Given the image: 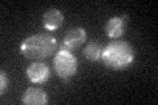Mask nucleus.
Wrapping results in <instances>:
<instances>
[{
    "instance_id": "nucleus-1",
    "label": "nucleus",
    "mask_w": 158,
    "mask_h": 105,
    "mask_svg": "<svg viewBox=\"0 0 158 105\" xmlns=\"http://www.w3.org/2000/svg\"><path fill=\"white\" fill-rule=\"evenodd\" d=\"M58 42L49 33H38L27 37L20 45V51L25 58L32 61H42L52 57L57 51Z\"/></svg>"
},
{
    "instance_id": "nucleus-2",
    "label": "nucleus",
    "mask_w": 158,
    "mask_h": 105,
    "mask_svg": "<svg viewBox=\"0 0 158 105\" xmlns=\"http://www.w3.org/2000/svg\"><path fill=\"white\" fill-rule=\"evenodd\" d=\"M135 49L127 41H113L103 47L102 62L110 70H125L135 62Z\"/></svg>"
},
{
    "instance_id": "nucleus-3",
    "label": "nucleus",
    "mask_w": 158,
    "mask_h": 105,
    "mask_svg": "<svg viewBox=\"0 0 158 105\" xmlns=\"http://www.w3.org/2000/svg\"><path fill=\"white\" fill-rule=\"evenodd\" d=\"M53 64L57 75L63 80L71 79L78 71V61L75 55L69 50L59 49L58 53H56Z\"/></svg>"
},
{
    "instance_id": "nucleus-4",
    "label": "nucleus",
    "mask_w": 158,
    "mask_h": 105,
    "mask_svg": "<svg viewBox=\"0 0 158 105\" xmlns=\"http://www.w3.org/2000/svg\"><path fill=\"white\" fill-rule=\"evenodd\" d=\"M25 74L32 83L44 84L49 80V78H50V68H49V66L46 63H44L41 61H36L27 67Z\"/></svg>"
},
{
    "instance_id": "nucleus-5",
    "label": "nucleus",
    "mask_w": 158,
    "mask_h": 105,
    "mask_svg": "<svg viewBox=\"0 0 158 105\" xmlns=\"http://www.w3.org/2000/svg\"><path fill=\"white\" fill-rule=\"evenodd\" d=\"M87 41V32L83 28H73L67 32V34L63 38L61 43V49L74 51L78 47H81L83 43Z\"/></svg>"
},
{
    "instance_id": "nucleus-6",
    "label": "nucleus",
    "mask_w": 158,
    "mask_h": 105,
    "mask_svg": "<svg viewBox=\"0 0 158 105\" xmlns=\"http://www.w3.org/2000/svg\"><path fill=\"white\" fill-rule=\"evenodd\" d=\"M127 22H128V16L127 14L110 18L106 22V26H104L106 34L110 38H120L121 36H124V33H125Z\"/></svg>"
},
{
    "instance_id": "nucleus-7",
    "label": "nucleus",
    "mask_w": 158,
    "mask_h": 105,
    "mask_svg": "<svg viewBox=\"0 0 158 105\" xmlns=\"http://www.w3.org/2000/svg\"><path fill=\"white\" fill-rule=\"evenodd\" d=\"M21 101L25 105H45L49 101V96L42 88L29 87L23 93Z\"/></svg>"
},
{
    "instance_id": "nucleus-8",
    "label": "nucleus",
    "mask_w": 158,
    "mask_h": 105,
    "mask_svg": "<svg viewBox=\"0 0 158 105\" xmlns=\"http://www.w3.org/2000/svg\"><path fill=\"white\" fill-rule=\"evenodd\" d=\"M63 20H65V17L58 8H50L44 14L42 25L48 32H54L63 25Z\"/></svg>"
},
{
    "instance_id": "nucleus-9",
    "label": "nucleus",
    "mask_w": 158,
    "mask_h": 105,
    "mask_svg": "<svg viewBox=\"0 0 158 105\" xmlns=\"http://www.w3.org/2000/svg\"><path fill=\"white\" fill-rule=\"evenodd\" d=\"M102 53H103V46L96 41H91L90 43H87V46L83 50V55L86 59L91 62H96L102 58Z\"/></svg>"
},
{
    "instance_id": "nucleus-10",
    "label": "nucleus",
    "mask_w": 158,
    "mask_h": 105,
    "mask_svg": "<svg viewBox=\"0 0 158 105\" xmlns=\"http://www.w3.org/2000/svg\"><path fill=\"white\" fill-rule=\"evenodd\" d=\"M8 86H9V79H8V75L6 71L0 72V93L4 95L6 93V91L8 89Z\"/></svg>"
}]
</instances>
